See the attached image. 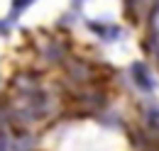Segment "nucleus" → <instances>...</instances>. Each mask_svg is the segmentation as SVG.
<instances>
[{
	"label": "nucleus",
	"mask_w": 159,
	"mask_h": 151,
	"mask_svg": "<svg viewBox=\"0 0 159 151\" xmlns=\"http://www.w3.org/2000/svg\"><path fill=\"white\" fill-rule=\"evenodd\" d=\"M130 73H132V80H135V85H137L139 90H152L154 88V78L149 73V68L144 66V63H132V68H130Z\"/></svg>",
	"instance_id": "f257e3e1"
},
{
	"label": "nucleus",
	"mask_w": 159,
	"mask_h": 151,
	"mask_svg": "<svg viewBox=\"0 0 159 151\" xmlns=\"http://www.w3.org/2000/svg\"><path fill=\"white\" fill-rule=\"evenodd\" d=\"M66 73L71 76L76 83H86V80H91L93 71H91L88 63H83L79 58H71V61H66Z\"/></svg>",
	"instance_id": "f03ea898"
},
{
	"label": "nucleus",
	"mask_w": 159,
	"mask_h": 151,
	"mask_svg": "<svg viewBox=\"0 0 159 151\" xmlns=\"http://www.w3.org/2000/svg\"><path fill=\"white\" fill-rule=\"evenodd\" d=\"M144 122H147V129L154 134V139H159V107L147 105L144 107Z\"/></svg>",
	"instance_id": "7ed1b4c3"
},
{
	"label": "nucleus",
	"mask_w": 159,
	"mask_h": 151,
	"mask_svg": "<svg viewBox=\"0 0 159 151\" xmlns=\"http://www.w3.org/2000/svg\"><path fill=\"white\" fill-rule=\"evenodd\" d=\"M88 27H91V32H93V34H98V37H103V39H115V37L120 34V29L115 27V24H103V22H91Z\"/></svg>",
	"instance_id": "20e7f679"
},
{
	"label": "nucleus",
	"mask_w": 159,
	"mask_h": 151,
	"mask_svg": "<svg viewBox=\"0 0 159 151\" xmlns=\"http://www.w3.org/2000/svg\"><path fill=\"white\" fill-rule=\"evenodd\" d=\"M32 144H34V141H32L30 134H20V136L15 139V146H12V149L15 151H32Z\"/></svg>",
	"instance_id": "39448f33"
},
{
	"label": "nucleus",
	"mask_w": 159,
	"mask_h": 151,
	"mask_svg": "<svg viewBox=\"0 0 159 151\" xmlns=\"http://www.w3.org/2000/svg\"><path fill=\"white\" fill-rule=\"evenodd\" d=\"M32 2H34V0H12V12L17 15V12H22V10H27Z\"/></svg>",
	"instance_id": "423d86ee"
},
{
	"label": "nucleus",
	"mask_w": 159,
	"mask_h": 151,
	"mask_svg": "<svg viewBox=\"0 0 159 151\" xmlns=\"http://www.w3.org/2000/svg\"><path fill=\"white\" fill-rule=\"evenodd\" d=\"M12 146H10V139L5 136V132H0V151H10Z\"/></svg>",
	"instance_id": "0eeeda50"
}]
</instances>
